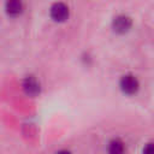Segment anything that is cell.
<instances>
[{
	"label": "cell",
	"mask_w": 154,
	"mask_h": 154,
	"mask_svg": "<svg viewBox=\"0 0 154 154\" xmlns=\"http://www.w3.org/2000/svg\"><path fill=\"white\" fill-rule=\"evenodd\" d=\"M23 90L29 96H36L40 94L41 87H40L38 81L34 76H28L23 81Z\"/></svg>",
	"instance_id": "obj_4"
},
{
	"label": "cell",
	"mask_w": 154,
	"mask_h": 154,
	"mask_svg": "<svg viewBox=\"0 0 154 154\" xmlns=\"http://www.w3.org/2000/svg\"><path fill=\"white\" fill-rule=\"evenodd\" d=\"M57 154H71V152H69V150H60Z\"/></svg>",
	"instance_id": "obj_8"
},
{
	"label": "cell",
	"mask_w": 154,
	"mask_h": 154,
	"mask_svg": "<svg viewBox=\"0 0 154 154\" xmlns=\"http://www.w3.org/2000/svg\"><path fill=\"white\" fill-rule=\"evenodd\" d=\"M143 154H154V143H148L143 148Z\"/></svg>",
	"instance_id": "obj_7"
},
{
	"label": "cell",
	"mask_w": 154,
	"mask_h": 154,
	"mask_svg": "<svg viewBox=\"0 0 154 154\" xmlns=\"http://www.w3.org/2000/svg\"><path fill=\"white\" fill-rule=\"evenodd\" d=\"M131 26H132V20L126 14H119L114 17L112 22V29L117 34H125L131 29Z\"/></svg>",
	"instance_id": "obj_3"
},
{
	"label": "cell",
	"mask_w": 154,
	"mask_h": 154,
	"mask_svg": "<svg viewBox=\"0 0 154 154\" xmlns=\"http://www.w3.org/2000/svg\"><path fill=\"white\" fill-rule=\"evenodd\" d=\"M51 18L57 23H64L70 17V8L64 2H54L49 8Z\"/></svg>",
	"instance_id": "obj_1"
},
{
	"label": "cell",
	"mask_w": 154,
	"mask_h": 154,
	"mask_svg": "<svg viewBox=\"0 0 154 154\" xmlns=\"http://www.w3.org/2000/svg\"><path fill=\"white\" fill-rule=\"evenodd\" d=\"M120 90L126 95H135L140 89V82L134 75H124L119 81Z\"/></svg>",
	"instance_id": "obj_2"
},
{
	"label": "cell",
	"mask_w": 154,
	"mask_h": 154,
	"mask_svg": "<svg viewBox=\"0 0 154 154\" xmlns=\"http://www.w3.org/2000/svg\"><path fill=\"white\" fill-rule=\"evenodd\" d=\"M125 152V146L124 143L116 138V140H112L108 144V154H124Z\"/></svg>",
	"instance_id": "obj_6"
},
{
	"label": "cell",
	"mask_w": 154,
	"mask_h": 154,
	"mask_svg": "<svg viewBox=\"0 0 154 154\" xmlns=\"http://www.w3.org/2000/svg\"><path fill=\"white\" fill-rule=\"evenodd\" d=\"M24 10L23 0H6L5 11L10 17H18Z\"/></svg>",
	"instance_id": "obj_5"
}]
</instances>
